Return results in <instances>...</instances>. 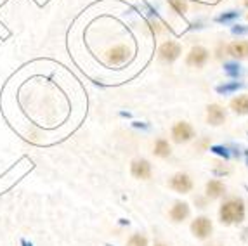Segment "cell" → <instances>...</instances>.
<instances>
[{
    "label": "cell",
    "instance_id": "1",
    "mask_svg": "<svg viewBox=\"0 0 248 246\" xmlns=\"http://www.w3.org/2000/svg\"><path fill=\"white\" fill-rule=\"evenodd\" d=\"M245 217H247V206L241 198L234 196L222 201L219 208V220L222 226H238L245 222Z\"/></svg>",
    "mask_w": 248,
    "mask_h": 246
},
{
    "label": "cell",
    "instance_id": "2",
    "mask_svg": "<svg viewBox=\"0 0 248 246\" xmlns=\"http://www.w3.org/2000/svg\"><path fill=\"white\" fill-rule=\"evenodd\" d=\"M182 54V46L175 40H167L158 47V59L163 64H174Z\"/></svg>",
    "mask_w": 248,
    "mask_h": 246
},
{
    "label": "cell",
    "instance_id": "3",
    "mask_svg": "<svg viewBox=\"0 0 248 246\" xmlns=\"http://www.w3.org/2000/svg\"><path fill=\"white\" fill-rule=\"evenodd\" d=\"M170 137H172V142L175 144H187L196 137V132L191 123L177 122L170 128Z\"/></svg>",
    "mask_w": 248,
    "mask_h": 246
},
{
    "label": "cell",
    "instance_id": "4",
    "mask_svg": "<svg viewBox=\"0 0 248 246\" xmlns=\"http://www.w3.org/2000/svg\"><path fill=\"white\" fill-rule=\"evenodd\" d=\"M212 232H214V224H212L210 217L200 215V217L193 218V222H191V234H193L196 239L205 241V239L210 238Z\"/></svg>",
    "mask_w": 248,
    "mask_h": 246
},
{
    "label": "cell",
    "instance_id": "5",
    "mask_svg": "<svg viewBox=\"0 0 248 246\" xmlns=\"http://www.w3.org/2000/svg\"><path fill=\"white\" fill-rule=\"evenodd\" d=\"M169 187L172 189V191H175L177 194H189L191 191H193V187H195V184H193V179H191L187 173L177 172L170 177Z\"/></svg>",
    "mask_w": 248,
    "mask_h": 246
},
{
    "label": "cell",
    "instance_id": "6",
    "mask_svg": "<svg viewBox=\"0 0 248 246\" xmlns=\"http://www.w3.org/2000/svg\"><path fill=\"white\" fill-rule=\"evenodd\" d=\"M153 173V165L146 158H136L130 161V175L139 181H148Z\"/></svg>",
    "mask_w": 248,
    "mask_h": 246
},
{
    "label": "cell",
    "instance_id": "7",
    "mask_svg": "<svg viewBox=\"0 0 248 246\" xmlns=\"http://www.w3.org/2000/svg\"><path fill=\"white\" fill-rule=\"evenodd\" d=\"M210 59V50L203 46H195L186 58V64L191 68H203Z\"/></svg>",
    "mask_w": 248,
    "mask_h": 246
},
{
    "label": "cell",
    "instance_id": "8",
    "mask_svg": "<svg viewBox=\"0 0 248 246\" xmlns=\"http://www.w3.org/2000/svg\"><path fill=\"white\" fill-rule=\"evenodd\" d=\"M189 215H191V206L187 201H175L169 212L170 220L174 222V224H182L184 220L189 218Z\"/></svg>",
    "mask_w": 248,
    "mask_h": 246
},
{
    "label": "cell",
    "instance_id": "9",
    "mask_svg": "<svg viewBox=\"0 0 248 246\" xmlns=\"http://www.w3.org/2000/svg\"><path fill=\"white\" fill-rule=\"evenodd\" d=\"M228 118V113L220 104H208L207 106V123L212 127H220Z\"/></svg>",
    "mask_w": 248,
    "mask_h": 246
},
{
    "label": "cell",
    "instance_id": "10",
    "mask_svg": "<svg viewBox=\"0 0 248 246\" xmlns=\"http://www.w3.org/2000/svg\"><path fill=\"white\" fill-rule=\"evenodd\" d=\"M130 52L125 46H116L108 52V64L109 66H122L128 61Z\"/></svg>",
    "mask_w": 248,
    "mask_h": 246
},
{
    "label": "cell",
    "instance_id": "11",
    "mask_svg": "<svg viewBox=\"0 0 248 246\" xmlns=\"http://www.w3.org/2000/svg\"><path fill=\"white\" fill-rule=\"evenodd\" d=\"M226 185H224L222 181H219V179H210V181L207 182V185H205V196L208 198V200H220V198L226 196Z\"/></svg>",
    "mask_w": 248,
    "mask_h": 246
},
{
    "label": "cell",
    "instance_id": "12",
    "mask_svg": "<svg viewBox=\"0 0 248 246\" xmlns=\"http://www.w3.org/2000/svg\"><path fill=\"white\" fill-rule=\"evenodd\" d=\"M226 52L236 61H243L248 58V42L247 40H234L226 47Z\"/></svg>",
    "mask_w": 248,
    "mask_h": 246
},
{
    "label": "cell",
    "instance_id": "13",
    "mask_svg": "<svg viewBox=\"0 0 248 246\" xmlns=\"http://www.w3.org/2000/svg\"><path fill=\"white\" fill-rule=\"evenodd\" d=\"M229 106H231V109L234 111L238 116H247L248 115V95L247 94L236 95V97L231 99Z\"/></svg>",
    "mask_w": 248,
    "mask_h": 246
},
{
    "label": "cell",
    "instance_id": "14",
    "mask_svg": "<svg viewBox=\"0 0 248 246\" xmlns=\"http://www.w3.org/2000/svg\"><path fill=\"white\" fill-rule=\"evenodd\" d=\"M153 153L158 158H169V156L172 154V146H170V142L167 139H158L156 142H155Z\"/></svg>",
    "mask_w": 248,
    "mask_h": 246
},
{
    "label": "cell",
    "instance_id": "15",
    "mask_svg": "<svg viewBox=\"0 0 248 246\" xmlns=\"http://www.w3.org/2000/svg\"><path fill=\"white\" fill-rule=\"evenodd\" d=\"M169 5L172 7L175 14L179 16H186L187 14V2L186 0H169Z\"/></svg>",
    "mask_w": 248,
    "mask_h": 246
},
{
    "label": "cell",
    "instance_id": "16",
    "mask_svg": "<svg viewBox=\"0 0 248 246\" xmlns=\"http://www.w3.org/2000/svg\"><path fill=\"white\" fill-rule=\"evenodd\" d=\"M149 241L142 232H134L127 241V246H148Z\"/></svg>",
    "mask_w": 248,
    "mask_h": 246
},
{
    "label": "cell",
    "instance_id": "17",
    "mask_svg": "<svg viewBox=\"0 0 248 246\" xmlns=\"http://www.w3.org/2000/svg\"><path fill=\"white\" fill-rule=\"evenodd\" d=\"M241 87H243V83H241V82L224 83V85H219V87H217V92H219V94L228 95V94H231V92H234V91H238V89H241Z\"/></svg>",
    "mask_w": 248,
    "mask_h": 246
},
{
    "label": "cell",
    "instance_id": "18",
    "mask_svg": "<svg viewBox=\"0 0 248 246\" xmlns=\"http://www.w3.org/2000/svg\"><path fill=\"white\" fill-rule=\"evenodd\" d=\"M224 71L229 75V77H232V78H236L238 75L241 73V70H240V64L236 61H232V62H224Z\"/></svg>",
    "mask_w": 248,
    "mask_h": 246
},
{
    "label": "cell",
    "instance_id": "19",
    "mask_svg": "<svg viewBox=\"0 0 248 246\" xmlns=\"http://www.w3.org/2000/svg\"><path fill=\"white\" fill-rule=\"evenodd\" d=\"M238 16H240V13H236V11H231V13L220 14V16L217 17V21H219V23H229V21L236 19Z\"/></svg>",
    "mask_w": 248,
    "mask_h": 246
},
{
    "label": "cell",
    "instance_id": "20",
    "mask_svg": "<svg viewBox=\"0 0 248 246\" xmlns=\"http://www.w3.org/2000/svg\"><path fill=\"white\" fill-rule=\"evenodd\" d=\"M195 203L198 205V208H207V205H208V198H207V196H196V198H195Z\"/></svg>",
    "mask_w": 248,
    "mask_h": 246
},
{
    "label": "cell",
    "instance_id": "21",
    "mask_svg": "<svg viewBox=\"0 0 248 246\" xmlns=\"http://www.w3.org/2000/svg\"><path fill=\"white\" fill-rule=\"evenodd\" d=\"M212 151L217 153V154H220V156H224V158H229L228 148H222V146H214V148H212Z\"/></svg>",
    "mask_w": 248,
    "mask_h": 246
},
{
    "label": "cell",
    "instance_id": "22",
    "mask_svg": "<svg viewBox=\"0 0 248 246\" xmlns=\"http://www.w3.org/2000/svg\"><path fill=\"white\" fill-rule=\"evenodd\" d=\"M232 33L234 35H245V33H248V26H243V25H238L232 28Z\"/></svg>",
    "mask_w": 248,
    "mask_h": 246
},
{
    "label": "cell",
    "instance_id": "23",
    "mask_svg": "<svg viewBox=\"0 0 248 246\" xmlns=\"http://www.w3.org/2000/svg\"><path fill=\"white\" fill-rule=\"evenodd\" d=\"M153 246H170V245H167V243H161V241H156Z\"/></svg>",
    "mask_w": 248,
    "mask_h": 246
},
{
    "label": "cell",
    "instance_id": "24",
    "mask_svg": "<svg viewBox=\"0 0 248 246\" xmlns=\"http://www.w3.org/2000/svg\"><path fill=\"white\" fill-rule=\"evenodd\" d=\"M243 4H245V7L248 9V0H243Z\"/></svg>",
    "mask_w": 248,
    "mask_h": 246
},
{
    "label": "cell",
    "instance_id": "25",
    "mask_svg": "<svg viewBox=\"0 0 248 246\" xmlns=\"http://www.w3.org/2000/svg\"><path fill=\"white\" fill-rule=\"evenodd\" d=\"M208 246H220V245H208Z\"/></svg>",
    "mask_w": 248,
    "mask_h": 246
}]
</instances>
